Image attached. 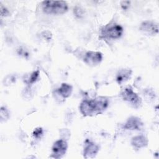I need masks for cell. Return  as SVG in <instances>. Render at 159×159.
I'll use <instances>...</instances> for the list:
<instances>
[{
  "label": "cell",
  "mask_w": 159,
  "mask_h": 159,
  "mask_svg": "<svg viewBox=\"0 0 159 159\" xmlns=\"http://www.w3.org/2000/svg\"><path fill=\"white\" fill-rule=\"evenodd\" d=\"M122 99L128 102L132 107L138 108L142 104V99L140 96L135 93L131 87L124 88L120 93Z\"/></svg>",
  "instance_id": "3957f363"
},
{
  "label": "cell",
  "mask_w": 159,
  "mask_h": 159,
  "mask_svg": "<svg viewBox=\"0 0 159 159\" xmlns=\"http://www.w3.org/2000/svg\"><path fill=\"white\" fill-rule=\"evenodd\" d=\"M143 125L142 120L137 117H129L124 125V128L130 130H140Z\"/></svg>",
  "instance_id": "ba28073f"
},
{
  "label": "cell",
  "mask_w": 159,
  "mask_h": 159,
  "mask_svg": "<svg viewBox=\"0 0 159 159\" xmlns=\"http://www.w3.org/2000/svg\"><path fill=\"white\" fill-rule=\"evenodd\" d=\"M99 150V147L96 143L89 142L84 148L83 156L85 158H93L96 157Z\"/></svg>",
  "instance_id": "9c48e42d"
},
{
  "label": "cell",
  "mask_w": 159,
  "mask_h": 159,
  "mask_svg": "<svg viewBox=\"0 0 159 159\" xmlns=\"http://www.w3.org/2000/svg\"><path fill=\"white\" fill-rule=\"evenodd\" d=\"M132 75V70L129 69H122L118 71L116 75V81L119 84L129 80Z\"/></svg>",
  "instance_id": "8fae6325"
},
{
  "label": "cell",
  "mask_w": 159,
  "mask_h": 159,
  "mask_svg": "<svg viewBox=\"0 0 159 159\" xmlns=\"http://www.w3.org/2000/svg\"><path fill=\"white\" fill-rule=\"evenodd\" d=\"M0 118L1 121H5L9 118V113L7 109L5 107H1Z\"/></svg>",
  "instance_id": "5bb4252c"
},
{
  "label": "cell",
  "mask_w": 159,
  "mask_h": 159,
  "mask_svg": "<svg viewBox=\"0 0 159 159\" xmlns=\"http://www.w3.org/2000/svg\"><path fill=\"white\" fill-rule=\"evenodd\" d=\"M39 76V71L36 70L31 73L30 75L26 76L25 79H23L24 82L27 84H32L34 83L38 79Z\"/></svg>",
  "instance_id": "4fadbf2b"
},
{
  "label": "cell",
  "mask_w": 159,
  "mask_h": 159,
  "mask_svg": "<svg viewBox=\"0 0 159 159\" xmlns=\"http://www.w3.org/2000/svg\"><path fill=\"white\" fill-rule=\"evenodd\" d=\"M122 27L116 23H112L106 25L101 31V34L104 37L109 39H119L123 34Z\"/></svg>",
  "instance_id": "7a4b0ae2"
},
{
  "label": "cell",
  "mask_w": 159,
  "mask_h": 159,
  "mask_svg": "<svg viewBox=\"0 0 159 159\" xmlns=\"http://www.w3.org/2000/svg\"><path fill=\"white\" fill-rule=\"evenodd\" d=\"M42 9L45 14L60 15L65 14L68 7L64 1H43L42 2Z\"/></svg>",
  "instance_id": "6da1fadb"
},
{
  "label": "cell",
  "mask_w": 159,
  "mask_h": 159,
  "mask_svg": "<svg viewBox=\"0 0 159 159\" xmlns=\"http://www.w3.org/2000/svg\"><path fill=\"white\" fill-rule=\"evenodd\" d=\"M43 134V130L42 128H36L33 132V135L35 138H40Z\"/></svg>",
  "instance_id": "e0dca14e"
},
{
  "label": "cell",
  "mask_w": 159,
  "mask_h": 159,
  "mask_svg": "<svg viewBox=\"0 0 159 159\" xmlns=\"http://www.w3.org/2000/svg\"><path fill=\"white\" fill-rule=\"evenodd\" d=\"M74 14L78 18H81L84 15V10L79 6H76L73 9Z\"/></svg>",
  "instance_id": "9a60e30c"
},
{
  "label": "cell",
  "mask_w": 159,
  "mask_h": 159,
  "mask_svg": "<svg viewBox=\"0 0 159 159\" xmlns=\"http://www.w3.org/2000/svg\"><path fill=\"white\" fill-rule=\"evenodd\" d=\"M73 91V87L67 83H62L60 88L57 90L58 94L63 98H67L70 96Z\"/></svg>",
  "instance_id": "7c38bea8"
},
{
  "label": "cell",
  "mask_w": 159,
  "mask_h": 159,
  "mask_svg": "<svg viewBox=\"0 0 159 159\" xmlns=\"http://www.w3.org/2000/svg\"><path fill=\"white\" fill-rule=\"evenodd\" d=\"M0 12H1V15L2 17H6L9 15V11L1 3L0 4Z\"/></svg>",
  "instance_id": "2e32d148"
},
{
  "label": "cell",
  "mask_w": 159,
  "mask_h": 159,
  "mask_svg": "<svg viewBox=\"0 0 159 159\" xmlns=\"http://www.w3.org/2000/svg\"><path fill=\"white\" fill-rule=\"evenodd\" d=\"M131 145L135 148L139 149L148 145L147 139L143 135H139L132 138Z\"/></svg>",
  "instance_id": "30bf717a"
},
{
  "label": "cell",
  "mask_w": 159,
  "mask_h": 159,
  "mask_svg": "<svg viewBox=\"0 0 159 159\" xmlns=\"http://www.w3.org/2000/svg\"><path fill=\"white\" fill-rule=\"evenodd\" d=\"M102 60V54L99 52L88 51L85 53L83 61L90 66H95L99 65Z\"/></svg>",
  "instance_id": "8992f818"
},
{
  "label": "cell",
  "mask_w": 159,
  "mask_h": 159,
  "mask_svg": "<svg viewBox=\"0 0 159 159\" xmlns=\"http://www.w3.org/2000/svg\"><path fill=\"white\" fill-rule=\"evenodd\" d=\"M80 110L84 116H93L99 114L95 99L83 100L80 105Z\"/></svg>",
  "instance_id": "277c9868"
},
{
  "label": "cell",
  "mask_w": 159,
  "mask_h": 159,
  "mask_svg": "<svg viewBox=\"0 0 159 159\" xmlns=\"http://www.w3.org/2000/svg\"><path fill=\"white\" fill-rule=\"evenodd\" d=\"M68 148V143L66 140L60 139L54 142L52 147V155L51 157L54 158H60L66 153Z\"/></svg>",
  "instance_id": "5b68a950"
},
{
  "label": "cell",
  "mask_w": 159,
  "mask_h": 159,
  "mask_svg": "<svg viewBox=\"0 0 159 159\" xmlns=\"http://www.w3.org/2000/svg\"><path fill=\"white\" fill-rule=\"evenodd\" d=\"M140 30L147 35H155L158 32V24L153 21L146 20L140 24Z\"/></svg>",
  "instance_id": "52a82bcc"
}]
</instances>
